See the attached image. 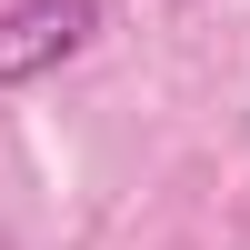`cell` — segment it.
I'll use <instances>...</instances> for the list:
<instances>
[{
    "label": "cell",
    "mask_w": 250,
    "mask_h": 250,
    "mask_svg": "<svg viewBox=\"0 0 250 250\" xmlns=\"http://www.w3.org/2000/svg\"><path fill=\"white\" fill-rule=\"evenodd\" d=\"M90 30H100V0H10L0 10V90L50 80Z\"/></svg>",
    "instance_id": "1"
}]
</instances>
